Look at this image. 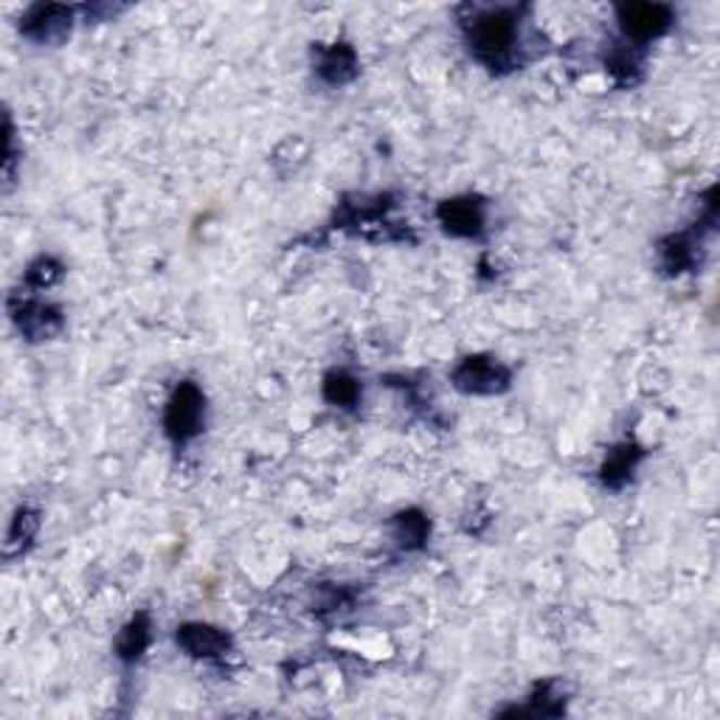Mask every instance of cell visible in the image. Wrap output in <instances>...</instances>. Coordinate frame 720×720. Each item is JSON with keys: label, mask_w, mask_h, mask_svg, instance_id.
<instances>
[{"label": "cell", "mask_w": 720, "mask_h": 720, "mask_svg": "<svg viewBox=\"0 0 720 720\" xmlns=\"http://www.w3.org/2000/svg\"><path fill=\"white\" fill-rule=\"evenodd\" d=\"M518 40V9H484L467 23V46L488 68H507Z\"/></svg>", "instance_id": "1"}, {"label": "cell", "mask_w": 720, "mask_h": 720, "mask_svg": "<svg viewBox=\"0 0 720 720\" xmlns=\"http://www.w3.org/2000/svg\"><path fill=\"white\" fill-rule=\"evenodd\" d=\"M206 422V397L194 383H180L166 403L164 431L175 445H186L203 431Z\"/></svg>", "instance_id": "2"}, {"label": "cell", "mask_w": 720, "mask_h": 720, "mask_svg": "<svg viewBox=\"0 0 720 720\" xmlns=\"http://www.w3.org/2000/svg\"><path fill=\"white\" fill-rule=\"evenodd\" d=\"M509 369L498 364L490 355H470L465 357L456 369H453L451 380L453 386L465 394H498L509 386Z\"/></svg>", "instance_id": "3"}, {"label": "cell", "mask_w": 720, "mask_h": 720, "mask_svg": "<svg viewBox=\"0 0 720 720\" xmlns=\"http://www.w3.org/2000/svg\"><path fill=\"white\" fill-rule=\"evenodd\" d=\"M617 21L628 42H650L672 26V9L665 3H624L617 7Z\"/></svg>", "instance_id": "4"}, {"label": "cell", "mask_w": 720, "mask_h": 720, "mask_svg": "<svg viewBox=\"0 0 720 720\" xmlns=\"http://www.w3.org/2000/svg\"><path fill=\"white\" fill-rule=\"evenodd\" d=\"M9 313H12V321L21 327V332L28 341H49V338H54L62 330L60 310L37 302V299L23 302V299L12 295L9 299Z\"/></svg>", "instance_id": "5"}, {"label": "cell", "mask_w": 720, "mask_h": 720, "mask_svg": "<svg viewBox=\"0 0 720 720\" xmlns=\"http://www.w3.org/2000/svg\"><path fill=\"white\" fill-rule=\"evenodd\" d=\"M71 9L68 7H31L21 21V31L35 42H56L71 31Z\"/></svg>", "instance_id": "6"}, {"label": "cell", "mask_w": 720, "mask_h": 720, "mask_svg": "<svg viewBox=\"0 0 720 720\" xmlns=\"http://www.w3.org/2000/svg\"><path fill=\"white\" fill-rule=\"evenodd\" d=\"M437 217L453 237H479L484 228V203L479 198L442 200Z\"/></svg>", "instance_id": "7"}, {"label": "cell", "mask_w": 720, "mask_h": 720, "mask_svg": "<svg viewBox=\"0 0 720 720\" xmlns=\"http://www.w3.org/2000/svg\"><path fill=\"white\" fill-rule=\"evenodd\" d=\"M178 645L194 659H223L231 650V636L214 624L189 622L178 628Z\"/></svg>", "instance_id": "8"}, {"label": "cell", "mask_w": 720, "mask_h": 720, "mask_svg": "<svg viewBox=\"0 0 720 720\" xmlns=\"http://www.w3.org/2000/svg\"><path fill=\"white\" fill-rule=\"evenodd\" d=\"M645 451L633 442H624V445H617L614 451H608L605 456L603 467H599V481H603L608 490H622L628 481H631L633 470L642 462Z\"/></svg>", "instance_id": "9"}, {"label": "cell", "mask_w": 720, "mask_h": 720, "mask_svg": "<svg viewBox=\"0 0 720 720\" xmlns=\"http://www.w3.org/2000/svg\"><path fill=\"white\" fill-rule=\"evenodd\" d=\"M318 76L324 83L343 85L357 74V54L346 42H332L327 49H318Z\"/></svg>", "instance_id": "10"}, {"label": "cell", "mask_w": 720, "mask_h": 720, "mask_svg": "<svg viewBox=\"0 0 720 720\" xmlns=\"http://www.w3.org/2000/svg\"><path fill=\"white\" fill-rule=\"evenodd\" d=\"M391 532H394V541L403 550H422L428 541V532H431V523H428V518L419 509H405V513L394 515Z\"/></svg>", "instance_id": "11"}, {"label": "cell", "mask_w": 720, "mask_h": 720, "mask_svg": "<svg viewBox=\"0 0 720 720\" xmlns=\"http://www.w3.org/2000/svg\"><path fill=\"white\" fill-rule=\"evenodd\" d=\"M150 631H152L150 617H147V614H136L130 622L124 624V631L118 633V639H116L118 659L122 661L141 659V653L150 647V639H152Z\"/></svg>", "instance_id": "12"}, {"label": "cell", "mask_w": 720, "mask_h": 720, "mask_svg": "<svg viewBox=\"0 0 720 720\" xmlns=\"http://www.w3.org/2000/svg\"><path fill=\"white\" fill-rule=\"evenodd\" d=\"M324 400L341 408H355L361 400V383L352 378L350 371H330L324 378Z\"/></svg>", "instance_id": "13"}, {"label": "cell", "mask_w": 720, "mask_h": 720, "mask_svg": "<svg viewBox=\"0 0 720 720\" xmlns=\"http://www.w3.org/2000/svg\"><path fill=\"white\" fill-rule=\"evenodd\" d=\"M661 265H665L667 274H681V270L693 268L695 265V242L684 233L679 237H667L661 242Z\"/></svg>", "instance_id": "14"}, {"label": "cell", "mask_w": 720, "mask_h": 720, "mask_svg": "<svg viewBox=\"0 0 720 720\" xmlns=\"http://www.w3.org/2000/svg\"><path fill=\"white\" fill-rule=\"evenodd\" d=\"M37 529H40V518H37V513H31V509H17L7 535V557H12L14 550L26 552L28 543L35 541Z\"/></svg>", "instance_id": "15"}, {"label": "cell", "mask_w": 720, "mask_h": 720, "mask_svg": "<svg viewBox=\"0 0 720 720\" xmlns=\"http://www.w3.org/2000/svg\"><path fill=\"white\" fill-rule=\"evenodd\" d=\"M60 276H62V265L51 260V256H40V260L31 262L26 270V281L37 290L51 288L54 281H60Z\"/></svg>", "instance_id": "16"}]
</instances>
